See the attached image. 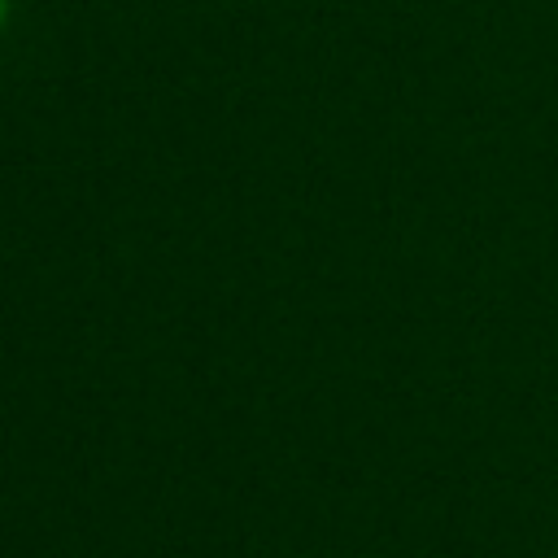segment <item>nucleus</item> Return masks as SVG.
Returning <instances> with one entry per match:
<instances>
[{"label":"nucleus","mask_w":558,"mask_h":558,"mask_svg":"<svg viewBox=\"0 0 558 558\" xmlns=\"http://www.w3.org/2000/svg\"><path fill=\"white\" fill-rule=\"evenodd\" d=\"M4 13H9V0H0V26H4Z\"/></svg>","instance_id":"obj_1"}]
</instances>
